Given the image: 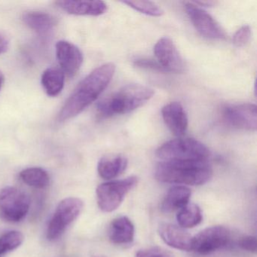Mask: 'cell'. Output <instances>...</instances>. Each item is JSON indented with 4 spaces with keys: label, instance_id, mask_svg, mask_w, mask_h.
Returning <instances> with one entry per match:
<instances>
[{
    "label": "cell",
    "instance_id": "6da1fadb",
    "mask_svg": "<svg viewBox=\"0 0 257 257\" xmlns=\"http://www.w3.org/2000/svg\"><path fill=\"white\" fill-rule=\"evenodd\" d=\"M115 72V64L107 63L93 70L82 79L58 114V121H67L80 114L94 103L107 88Z\"/></svg>",
    "mask_w": 257,
    "mask_h": 257
},
{
    "label": "cell",
    "instance_id": "7a4b0ae2",
    "mask_svg": "<svg viewBox=\"0 0 257 257\" xmlns=\"http://www.w3.org/2000/svg\"><path fill=\"white\" fill-rule=\"evenodd\" d=\"M213 170L208 161L162 162L156 166L155 177L162 183L201 186L211 179Z\"/></svg>",
    "mask_w": 257,
    "mask_h": 257
},
{
    "label": "cell",
    "instance_id": "3957f363",
    "mask_svg": "<svg viewBox=\"0 0 257 257\" xmlns=\"http://www.w3.org/2000/svg\"><path fill=\"white\" fill-rule=\"evenodd\" d=\"M154 95V91L139 84L125 85L99 102L97 115L102 118L129 113L142 106Z\"/></svg>",
    "mask_w": 257,
    "mask_h": 257
},
{
    "label": "cell",
    "instance_id": "277c9868",
    "mask_svg": "<svg viewBox=\"0 0 257 257\" xmlns=\"http://www.w3.org/2000/svg\"><path fill=\"white\" fill-rule=\"evenodd\" d=\"M156 156L162 162H199L208 160L210 152L203 143L193 138H177L162 144Z\"/></svg>",
    "mask_w": 257,
    "mask_h": 257
},
{
    "label": "cell",
    "instance_id": "5b68a950",
    "mask_svg": "<svg viewBox=\"0 0 257 257\" xmlns=\"http://www.w3.org/2000/svg\"><path fill=\"white\" fill-rule=\"evenodd\" d=\"M135 176L102 183L96 189L97 204L102 211L110 213L119 207L127 194L138 185Z\"/></svg>",
    "mask_w": 257,
    "mask_h": 257
},
{
    "label": "cell",
    "instance_id": "8992f818",
    "mask_svg": "<svg viewBox=\"0 0 257 257\" xmlns=\"http://www.w3.org/2000/svg\"><path fill=\"white\" fill-rule=\"evenodd\" d=\"M83 207V201L80 198L70 197L62 200L48 225L47 238L49 240L59 238L67 227L79 217Z\"/></svg>",
    "mask_w": 257,
    "mask_h": 257
},
{
    "label": "cell",
    "instance_id": "52a82bcc",
    "mask_svg": "<svg viewBox=\"0 0 257 257\" xmlns=\"http://www.w3.org/2000/svg\"><path fill=\"white\" fill-rule=\"evenodd\" d=\"M31 199L24 191L8 186L0 191V218L10 222L22 221L28 214Z\"/></svg>",
    "mask_w": 257,
    "mask_h": 257
},
{
    "label": "cell",
    "instance_id": "ba28073f",
    "mask_svg": "<svg viewBox=\"0 0 257 257\" xmlns=\"http://www.w3.org/2000/svg\"><path fill=\"white\" fill-rule=\"evenodd\" d=\"M231 238L228 228L222 225L208 227L192 237V251L207 255L228 244Z\"/></svg>",
    "mask_w": 257,
    "mask_h": 257
},
{
    "label": "cell",
    "instance_id": "9c48e42d",
    "mask_svg": "<svg viewBox=\"0 0 257 257\" xmlns=\"http://www.w3.org/2000/svg\"><path fill=\"white\" fill-rule=\"evenodd\" d=\"M185 10L196 31L203 37L212 40H224L226 33L207 12L194 3H186Z\"/></svg>",
    "mask_w": 257,
    "mask_h": 257
},
{
    "label": "cell",
    "instance_id": "30bf717a",
    "mask_svg": "<svg viewBox=\"0 0 257 257\" xmlns=\"http://www.w3.org/2000/svg\"><path fill=\"white\" fill-rule=\"evenodd\" d=\"M256 106L252 103L228 105L222 115L227 124L234 128L255 132L257 128Z\"/></svg>",
    "mask_w": 257,
    "mask_h": 257
},
{
    "label": "cell",
    "instance_id": "8fae6325",
    "mask_svg": "<svg viewBox=\"0 0 257 257\" xmlns=\"http://www.w3.org/2000/svg\"><path fill=\"white\" fill-rule=\"evenodd\" d=\"M154 55L165 71L177 73L184 71V61L174 42L168 37H162L156 43Z\"/></svg>",
    "mask_w": 257,
    "mask_h": 257
},
{
    "label": "cell",
    "instance_id": "7c38bea8",
    "mask_svg": "<svg viewBox=\"0 0 257 257\" xmlns=\"http://www.w3.org/2000/svg\"><path fill=\"white\" fill-rule=\"evenodd\" d=\"M56 55L64 74L69 77L76 76L83 63L80 49L70 42L61 40L56 44Z\"/></svg>",
    "mask_w": 257,
    "mask_h": 257
},
{
    "label": "cell",
    "instance_id": "4fadbf2b",
    "mask_svg": "<svg viewBox=\"0 0 257 257\" xmlns=\"http://www.w3.org/2000/svg\"><path fill=\"white\" fill-rule=\"evenodd\" d=\"M161 238L166 244L174 249L191 251L192 236L185 228L171 223H162L158 228Z\"/></svg>",
    "mask_w": 257,
    "mask_h": 257
},
{
    "label": "cell",
    "instance_id": "5bb4252c",
    "mask_svg": "<svg viewBox=\"0 0 257 257\" xmlns=\"http://www.w3.org/2000/svg\"><path fill=\"white\" fill-rule=\"evenodd\" d=\"M165 124L175 136L182 137L188 128V117L184 108L179 102H171L162 109Z\"/></svg>",
    "mask_w": 257,
    "mask_h": 257
},
{
    "label": "cell",
    "instance_id": "9a60e30c",
    "mask_svg": "<svg viewBox=\"0 0 257 257\" xmlns=\"http://www.w3.org/2000/svg\"><path fill=\"white\" fill-rule=\"evenodd\" d=\"M57 7L73 16H100L107 11V5L102 1H58Z\"/></svg>",
    "mask_w": 257,
    "mask_h": 257
},
{
    "label": "cell",
    "instance_id": "2e32d148",
    "mask_svg": "<svg viewBox=\"0 0 257 257\" xmlns=\"http://www.w3.org/2000/svg\"><path fill=\"white\" fill-rule=\"evenodd\" d=\"M133 222L127 216H119L112 221L109 228V238L115 244H127L135 238Z\"/></svg>",
    "mask_w": 257,
    "mask_h": 257
},
{
    "label": "cell",
    "instance_id": "e0dca14e",
    "mask_svg": "<svg viewBox=\"0 0 257 257\" xmlns=\"http://www.w3.org/2000/svg\"><path fill=\"white\" fill-rule=\"evenodd\" d=\"M127 159L121 155L103 156L97 165V172L103 180H109L121 175L127 167Z\"/></svg>",
    "mask_w": 257,
    "mask_h": 257
},
{
    "label": "cell",
    "instance_id": "ac0fdd59",
    "mask_svg": "<svg viewBox=\"0 0 257 257\" xmlns=\"http://www.w3.org/2000/svg\"><path fill=\"white\" fill-rule=\"evenodd\" d=\"M192 192L185 186H175L170 189L161 204V209L165 213H172L180 210L189 204Z\"/></svg>",
    "mask_w": 257,
    "mask_h": 257
},
{
    "label": "cell",
    "instance_id": "d6986e66",
    "mask_svg": "<svg viewBox=\"0 0 257 257\" xmlns=\"http://www.w3.org/2000/svg\"><path fill=\"white\" fill-rule=\"evenodd\" d=\"M22 19L27 26L40 35L49 34L57 24L55 17L42 12H28Z\"/></svg>",
    "mask_w": 257,
    "mask_h": 257
},
{
    "label": "cell",
    "instance_id": "ffe728a7",
    "mask_svg": "<svg viewBox=\"0 0 257 257\" xmlns=\"http://www.w3.org/2000/svg\"><path fill=\"white\" fill-rule=\"evenodd\" d=\"M65 74L61 69L51 67L45 70L41 82L46 94L50 97H56L62 91L64 86Z\"/></svg>",
    "mask_w": 257,
    "mask_h": 257
},
{
    "label": "cell",
    "instance_id": "44dd1931",
    "mask_svg": "<svg viewBox=\"0 0 257 257\" xmlns=\"http://www.w3.org/2000/svg\"><path fill=\"white\" fill-rule=\"evenodd\" d=\"M202 219L201 208L197 204L189 203L180 209L177 215L179 225L183 228H194L202 222Z\"/></svg>",
    "mask_w": 257,
    "mask_h": 257
},
{
    "label": "cell",
    "instance_id": "7402d4cb",
    "mask_svg": "<svg viewBox=\"0 0 257 257\" xmlns=\"http://www.w3.org/2000/svg\"><path fill=\"white\" fill-rule=\"evenodd\" d=\"M20 178L31 187L44 189L50 183V177L46 170L41 168H29L21 171Z\"/></svg>",
    "mask_w": 257,
    "mask_h": 257
},
{
    "label": "cell",
    "instance_id": "603a6c76",
    "mask_svg": "<svg viewBox=\"0 0 257 257\" xmlns=\"http://www.w3.org/2000/svg\"><path fill=\"white\" fill-rule=\"evenodd\" d=\"M25 236L21 231H10L0 237V255L19 248L23 243Z\"/></svg>",
    "mask_w": 257,
    "mask_h": 257
},
{
    "label": "cell",
    "instance_id": "cb8c5ba5",
    "mask_svg": "<svg viewBox=\"0 0 257 257\" xmlns=\"http://www.w3.org/2000/svg\"><path fill=\"white\" fill-rule=\"evenodd\" d=\"M122 4L147 16L160 17L164 14L163 10L151 1H124Z\"/></svg>",
    "mask_w": 257,
    "mask_h": 257
},
{
    "label": "cell",
    "instance_id": "d4e9b609",
    "mask_svg": "<svg viewBox=\"0 0 257 257\" xmlns=\"http://www.w3.org/2000/svg\"><path fill=\"white\" fill-rule=\"evenodd\" d=\"M251 37V29L248 25L241 27L233 36V44L237 48L243 47L249 43Z\"/></svg>",
    "mask_w": 257,
    "mask_h": 257
},
{
    "label": "cell",
    "instance_id": "484cf974",
    "mask_svg": "<svg viewBox=\"0 0 257 257\" xmlns=\"http://www.w3.org/2000/svg\"><path fill=\"white\" fill-rule=\"evenodd\" d=\"M136 257H174V254L165 248L159 246L140 249L136 253Z\"/></svg>",
    "mask_w": 257,
    "mask_h": 257
},
{
    "label": "cell",
    "instance_id": "4316f807",
    "mask_svg": "<svg viewBox=\"0 0 257 257\" xmlns=\"http://www.w3.org/2000/svg\"><path fill=\"white\" fill-rule=\"evenodd\" d=\"M238 246L243 250L250 252H256V238L254 236H245L239 240Z\"/></svg>",
    "mask_w": 257,
    "mask_h": 257
},
{
    "label": "cell",
    "instance_id": "83f0119b",
    "mask_svg": "<svg viewBox=\"0 0 257 257\" xmlns=\"http://www.w3.org/2000/svg\"><path fill=\"white\" fill-rule=\"evenodd\" d=\"M135 65L140 67H144V68L153 69L154 70H159V71H165L159 63L155 62L152 60H138L135 61Z\"/></svg>",
    "mask_w": 257,
    "mask_h": 257
},
{
    "label": "cell",
    "instance_id": "f1b7e54d",
    "mask_svg": "<svg viewBox=\"0 0 257 257\" xmlns=\"http://www.w3.org/2000/svg\"><path fill=\"white\" fill-rule=\"evenodd\" d=\"M10 43V40L7 35L0 32V55H3L8 51Z\"/></svg>",
    "mask_w": 257,
    "mask_h": 257
},
{
    "label": "cell",
    "instance_id": "f546056e",
    "mask_svg": "<svg viewBox=\"0 0 257 257\" xmlns=\"http://www.w3.org/2000/svg\"><path fill=\"white\" fill-rule=\"evenodd\" d=\"M4 81H5V77H4V75L3 74L2 72L0 71V89L3 87V85H4Z\"/></svg>",
    "mask_w": 257,
    "mask_h": 257
},
{
    "label": "cell",
    "instance_id": "4dcf8cb0",
    "mask_svg": "<svg viewBox=\"0 0 257 257\" xmlns=\"http://www.w3.org/2000/svg\"><path fill=\"white\" fill-rule=\"evenodd\" d=\"M91 257H104L103 256V255H92Z\"/></svg>",
    "mask_w": 257,
    "mask_h": 257
}]
</instances>
